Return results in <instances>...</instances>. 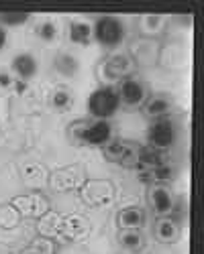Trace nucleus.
Segmentation results:
<instances>
[{"label":"nucleus","mask_w":204,"mask_h":254,"mask_svg":"<svg viewBox=\"0 0 204 254\" xmlns=\"http://www.w3.org/2000/svg\"><path fill=\"white\" fill-rule=\"evenodd\" d=\"M68 37L74 45H82V47H88L92 41H94V35H92V25L86 23V20H72L70 23V31H68Z\"/></svg>","instance_id":"obj_14"},{"label":"nucleus","mask_w":204,"mask_h":254,"mask_svg":"<svg viewBox=\"0 0 204 254\" xmlns=\"http://www.w3.org/2000/svg\"><path fill=\"white\" fill-rule=\"evenodd\" d=\"M139 179L149 185H168L174 179V169H172V165L163 163V165L145 169V171H139Z\"/></svg>","instance_id":"obj_13"},{"label":"nucleus","mask_w":204,"mask_h":254,"mask_svg":"<svg viewBox=\"0 0 204 254\" xmlns=\"http://www.w3.org/2000/svg\"><path fill=\"white\" fill-rule=\"evenodd\" d=\"M149 205L157 214V218L168 216L174 205L172 189L168 185H149Z\"/></svg>","instance_id":"obj_8"},{"label":"nucleus","mask_w":204,"mask_h":254,"mask_svg":"<svg viewBox=\"0 0 204 254\" xmlns=\"http://www.w3.org/2000/svg\"><path fill=\"white\" fill-rule=\"evenodd\" d=\"M120 106L125 108H141L143 102L147 100V90H145V83L141 79H137L135 75H129L125 79L118 81V88H116Z\"/></svg>","instance_id":"obj_6"},{"label":"nucleus","mask_w":204,"mask_h":254,"mask_svg":"<svg viewBox=\"0 0 204 254\" xmlns=\"http://www.w3.org/2000/svg\"><path fill=\"white\" fill-rule=\"evenodd\" d=\"M139 146L135 142H127L122 138H110L104 146H102V153H104L106 161L116 163L120 167H127V169H135L137 165V155H139Z\"/></svg>","instance_id":"obj_5"},{"label":"nucleus","mask_w":204,"mask_h":254,"mask_svg":"<svg viewBox=\"0 0 204 254\" xmlns=\"http://www.w3.org/2000/svg\"><path fill=\"white\" fill-rule=\"evenodd\" d=\"M153 236L161 244H174L182 236V228L172 218L163 216V218H157L155 224H153Z\"/></svg>","instance_id":"obj_9"},{"label":"nucleus","mask_w":204,"mask_h":254,"mask_svg":"<svg viewBox=\"0 0 204 254\" xmlns=\"http://www.w3.org/2000/svg\"><path fill=\"white\" fill-rule=\"evenodd\" d=\"M53 67L61 77H74L80 71V61L72 53H59L53 61Z\"/></svg>","instance_id":"obj_15"},{"label":"nucleus","mask_w":204,"mask_h":254,"mask_svg":"<svg viewBox=\"0 0 204 254\" xmlns=\"http://www.w3.org/2000/svg\"><path fill=\"white\" fill-rule=\"evenodd\" d=\"M188 214H190V207H188V197L186 195H180V197H174V205L170 209L168 218H172L180 228L188 222Z\"/></svg>","instance_id":"obj_17"},{"label":"nucleus","mask_w":204,"mask_h":254,"mask_svg":"<svg viewBox=\"0 0 204 254\" xmlns=\"http://www.w3.org/2000/svg\"><path fill=\"white\" fill-rule=\"evenodd\" d=\"M70 136L78 144L86 146H104L112 138V126L108 120H88V122H74L70 126Z\"/></svg>","instance_id":"obj_1"},{"label":"nucleus","mask_w":204,"mask_h":254,"mask_svg":"<svg viewBox=\"0 0 204 254\" xmlns=\"http://www.w3.org/2000/svg\"><path fill=\"white\" fill-rule=\"evenodd\" d=\"M14 86V79L8 75V73H0V92H4V90H8V88H12Z\"/></svg>","instance_id":"obj_21"},{"label":"nucleus","mask_w":204,"mask_h":254,"mask_svg":"<svg viewBox=\"0 0 204 254\" xmlns=\"http://www.w3.org/2000/svg\"><path fill=\"white\" fill-rule=\"evenodd\" d=\"M131 75V59L125 55H114L104 61V77L108 81H120Z\"/></svg>","instance_id":"obj_10"},{"label":"nucleus","mask_w":204,"mask_h":254,"mask_svg":"<svg viewBox=\"0 0 204 254\" xmlns=\"http://www.w3.org/2000/svg\"><path fill=\"white\" fill-rule=\"evenodd\" d=\"M31 20L29 12H12V10H2L0 12V27H20Z\"/></svg>","instance_id":"obj_19"},{"label":"nucleus","mask_w":204,"mask_h":254,"mask_svg":"<svg viewBox=\"0 0 204 254\" xmlns=\"http://www.w3.org/2000/svg\"><path fill=\"white\" fill-rule=\"evenodd\" d=\"M49 104H51V108L57 110V112H68V110L72 108V104H74V96H72L70 90L59 88V90H55V92L51 94Z\"/></svg>","instance_id":"obj_18"},{"label":"nucleus","mask_w":204,"mask_h":254,"mask_svg":"<svg viewBox=\"0 0 204 254\" xmlns=\"http://www.w3.org/2000/svg\"><path fill=\"white\" fill-rule=\"evenodd\" d=\"M141 112L149 120L166 118L172 112V98L168 94H151V96H147L145 102H143Z\"/></svg>","instance_id":"obj_7"},{"label":"nucleus","mask_w":204,"mask_h":254,"mask_svg":"<svg viewBox=\"0 0 204 254\" xmlns=\"http://www.w3.org/2000/svg\"><path fill=\"white\" fill-rule=\"evenodd\" d=\"M118 244L129 252H141L145 248V238H143L141 230H120Z\"/></svg>","instance_id":"obj_16"},{"label":"nucleus","mask_w":204,"mask_h":254,"mask_svg":"<svg viewBox=\"0 0 204 254\" xmlns=\"http://www.w3.org/2000/svg\"><path fill=\"white\" fill-rule=\"evenodd\" d=\"M176 142V124L170 116L149 120L147 126V146L155 151H168L170 146Z\"/></svg>","instance_id":"obj_4"},{"label":"nucleus","mask_w":204,"mask_h":254,"mask_svg":"<svg viewBox=\"0 0 204 254\" xmlns=\"http://www.w3.org/2000/svg\"><path fill=\"white\" fill-rule=\"evenodd\" d=\"M92 35L100 47L118 49L127 37V29H125V23H122L118 16L106 14V16H100L92 25Z\"/></svg>","instance_id":"obj_2"},{"label":"nucleus","mask_w":204,"mask_h":254,"mask_svg":"<svg viewBox=\"0 0 204 254\" xmlns=\"http://www.w3.org/2000/svg\"><path fill=\"white\" fill-rule=\"evenodd\" d=\"M6 41H8V33H6L4 27H0V51L6 47Z\"/></svg>","instance_id":"obj_22"},{"label":"nucleus","mask_w":204,"mask_h":254,"mask_svg":"<svg viewBox=\"0 0 204 254\" xmlns=\"http://www.w3.org/2000/svg\"><path fill=\"white\" fill-rule=\"evenodd\" d=\"M10 67H12V71L16 73V77L20 81H27V79H31V77L37 75L39 63H37V59L31 53H18V55L12 57Z\"/></svg>","instance_id":"obj_11"},{"label":"nucleus","mask_w":204,"mask_h":254,"mask_svg":"<svg viewBox=\"0 0 204 254\" xmlns=\"http://www.w3.org/2000/svg\"><path fill=\"white\" fill-rule=\"evenodd\" d=\"M116 222L120 230H141V226L145 224V211L139 205H127L118 211Z\"/></svg>","instance_id":"obj_12"},{"label":"nucleus","mask_w":204,"mask_h":254,"mask_svg":"<svg viewBox=\"0 0 204 254\" xmlns=\"http://www.w3.org/2000/svg\"><path fill=\"white\" fill-rule=\"evenodd\" d=\"M120 108L118 94L112 86H100L88 96V114L94 120H108Z\"/></svg>","instance_id":"obj_3"},{"label":"nucleus","mask_w":204,"mask_h":254,"mask_svg":"<svg viewBox=\"0 0 204 254\" xmlns=\"http://www.w3.org/2000/svg\"><path fill=\"white\" fill-rule=\"evenodd\" d=\"M35 33H37V37L41 39V41H45V43H53V41L57 39V27H55V23L53 20H41V23L37 25V29H35Z\"/></svg>","instance_id":"obj_20"}]
</instances>
